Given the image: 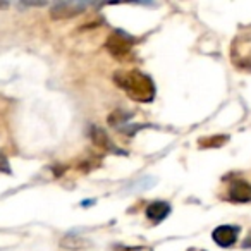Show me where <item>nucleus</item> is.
<instances>
[{"instance_id":"obj_1","label":"nucleus","mask_w":251,"mask_h":251,"mask_svg":"<svg viewBox=\"0 0 251 251\" xmlns=\"http://www.w3.org/2000/svg\"><path fill=\"white\" fill-rule=\"evenodd\" d=\"M119 88L126 91L133 100L148 103L155 98V84L150 76L140 71H119L114 76Z\"/></svg>"},{"instance_id":"obj_2","label":"nucleus","mask_w":251,"mask_h":251,"mask_svg":"<svg viewBox=\"0 0 251 251\" xmlns=\"http://www.w3.org/2000/svg\"><path fill=\"white\" fill-rule=\"evenodd\" d=\"M131 49H133V42H131V38H127L124 33L117 31L108 36L107 50L115 59H126V57L131 53Z\"/></svg>"},{"instance_id":"obj_3","label":"nucleus","mask_w":251,"mask_h":251,"mask_svg":"<svg viewBox=\"0 0 251 251\" xmlns=\"http://www.w3.org/2000/svg\"><path fill=\"white\" fill-rule=\"evenodd\" d=\"M84 9H86L84 2H59V4L52 5L50 14L53 19H67L81 14Z\"/></svg>"},{"instance_id":"obj_4","label":"nucleus","mask_w":251,"mask_h":251,"mask_svg":"<svg viewBox=\"0 0 251 251\" xmlns=\"http://www.w3.org/2000/svg\"><path fill=\"white\" fill-rule=\"evenodd\" d=\"M237 234H239V227L219 226L213 230L212 237H213V241H215V244H219L220 248H230L232 244H236Z\"/></svg>"},{"instance_id":"obj_5","label":"nucleus","mask_w":251,"mask_h":251,"mask_svg":"<svg viewBox=\"0 0 251 251\" xmlns=\"http://www.w3.org/2000/svg\"><path fill=\"white\" fill-rule=\"evenodd\" d=\"M229 198L236 203L251 201V184L246 181H234L229 189Z\"/></svg>"},{"instance_id":"obj_6","label":"nucleus","mask_w":251,"mask_h":251,"mask_svg":"<svg viewBox=\"0 0 251 251\" xmlns=\"http://www.w3.org/2000/svg\"><path fill=\"white\" fill-rule=\"evenodd\" d=\"M171 213V205L165 201H153L147 206V217L151 222H162Z\"/></svg>"},{"instance_id":"obj_7","label":"nucleus","mask_w":251,"mask_h":251,"mask_svg":"<svg viewBox=\"0 0 251 251\" xmlns=\"http://www.w3.org/2000/svg\"><path fill=\"white\" fill-rule=\"evenodd\" d=\"M60 246H62L64 250L79 251V250H86L88 246H91V243L88 239H84L83 236H77V234H66V236L60 239Z\"/></svg>"},{"instance_id":"obj_8","label":"nucleus","mask_w":251,"mask_h":251,"mask_svg":"<svg viewBox=\"0 0 251 251\" xmlns=\"http://www.w3.org/2000/svg\"><path fill=\"white\" fill-rule=\"evenodd\" d=\"M90 136H91V140H93V143L97 145V147L105 148V150H115L114 143H112V140L108 138V134L105 133L103 129H100V127H91Z\"/></svg>"},{"instance_id":"obj_9","label":"nucleus","mask_w":251,"mask_h":251,"mask_svg":"<svg viewBox=\"0 0 251 251\" xmlns=\"http://www.w3.org/2000/svg\"><path fill=\"white\" fill-rule=\"evenodd\" d=\"M0 172H5V174H11V165L9 160L4 153H0Z\"/></svg>"},{"instance_id":"obj_10","label":"nucleus","mask_w":251,"mask_h":251,"mask_svg":"<svg viewBox=\"0 0 251 251\" xmlns=\"http://www.w3.org/2000/svg\"><path fill=\"white\" fill-rule=\"evenodd\" d=\"M124 251H151L148 246H133V248H126Z\"/></svg>"}]
</instances>
